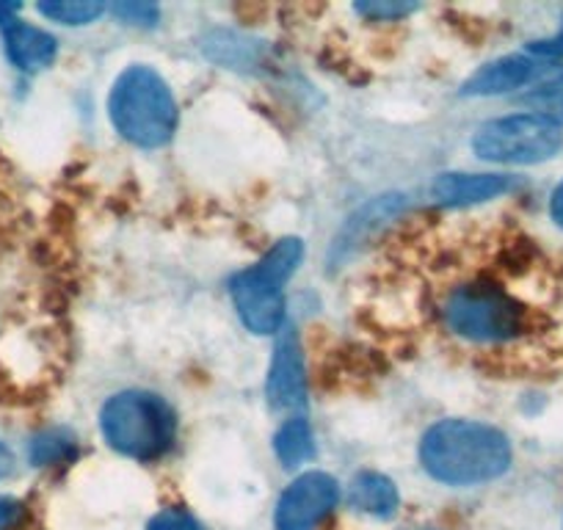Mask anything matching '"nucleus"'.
<instances>
[{"mask_svg":"<svg viewBox=\"0 0 563 530\" xmlns=\"http://www.w3.org/2000/svg\"><path fill=\"white\" fill-rule=\"evenodd\" d=\"M420 462L434 481L473 486L495 481L511 467L506 434L473 420H442L422 437Z\"/></svg>","mask_w":563,"mask_h":530,"instance_id":"1","label":"nucleus"},{"mask_svg":"<svg viewBox=\"0 0 563 530\" xmlns=\"http://www.w3.org/2000/svg\"><path fill=\"white\" fill-rule=\"evenodd\" d=\"M20 12V7L18 3H0V25H3V29H7V25H12L14 23V14Z\"/></svg>","mask_w":563,"mask_h":530,"instance_id":"23","label":"nucleus"},{"mask_svg":"<svg viewBox=\"0 0 563 530\" xmlns=\"http://www.w3.org/2000/svg\"><path fill=\"white\" fill-rule=\"evenodd\" d=\"M349 503L371 517H393L398 508V489L382 473H360L349 486Z\"/></svg>","mask_w":563,"mask_h":530,"instance_id":"12","label":"nucleus"},{"mask_svg":"<svg viewBox=\"0 0 563 530\" xmlns=\"http://www.w3.org/2000/svg\"><path fill=\"white\" fill-rule=\"evenodd\" d=\"M102 3L95 0H53V3H40V14L47 20H56L64 25H86L102 14Z\"/></svg>","mask_w":563,"mask_h":530,"instance_id":"16","label":"nucleus"},{"mask_svg":"<svg viewBox=\"0 0 563 530\" xmlns=\"http://www.w3.org/2000/svg\"><path fill=\"white\" fill-rule=\"evenodd\" d=\"M530 56L541 58V62H550V58L563 56V34L550 42H533V45H530Z\"/></svg>","mask_w":563,"mask_h":530,"instance_id":"21","label":"nucleus"},{"mask_svg":"<svg viewBox=\"0 0 563 530\" xmlns=\"http://www.w3.org/2000/svg\"><path fill=\"white\" fill-rule=\"evenodd\" d=\"M511 188L514 180L503 175H442L431 188V197L445 208H464L503 197Z\"/></svg>","mask_w":563,"mask_h":530,"instance_id":"10","label":"nucleus"},{"mask_svg":"<svg viewBox=\"0 0 563 530\" xmlns=\"http://www.w3.org/2000/svg\"><path fill=\"white\" fill-rule=\"evenodd\" d=\"M544 62L536 56H506L481 67L467 84L462 86L464 97H495L517 91L533 84L544 73Z\"/></svg>","mask_w":563,"mask_h":530,"instance_id":"9","label":"nucleus"},{"mask_svg":"<svg viewBox=\"0 0 563 530\" xmlns=\"http://www.w3.org/2000/svg\"><path fill=\"white\" fill-rule=\"evenodd\" d=\"M340 500V484L327 473H305L276 503V530H316Z\"/></svg>","mask_w":563,"mask_h":530,"instance_id":"7","label":"nucleus"},{"mask_svg":"<svg viewBox=\"0 0 563 530\" xmlns=\"http://www.w3.org/2000/svg\"><path fill=\"white\" fill-rule=\"evenodd\" d=\"M563 147V128L539 113H514L481 124L473 139L478 158L492 164H544Z\"/></svg>","mask_w":563,"mask_h":530,"instance_id":"6","label":"nucleus"},{"mask_svg":"<svg viewBox=\"0 0 563 530\" xmlns=\"http://www.w3.org/2000/svg\"><path fill=\"white\" fill-rule=\"evenodd\" d=\"M12 464H14L12 453H9V448L0 442V478H7L9 470H12Z\"/></svg>","mask_w":563,"mask_h":530,"instance_id":"24","label":"nucleus"},{"mask_svg":"<svg viewBox=\"0 0 563 530\" xmlns=\"http://www.w3.org/2000/svg\"><path fill=\"white\" fill-rule=\"evenodd\" d=\"M522 102L530 108V113H539V117L563 124V73L533 86L522 97Z\"/></svg>","mask_w":563,"mask_h":530,"instance_id":"15","label":"nucleus"},{"mask_svg":"<svg viewBox=\"0 0 563 530\" xmlns=\"http://www.w3.org/2000/svg\"><path fill=\"white\" fill-rule=\"evenodd\" d=\"M448 329L470 343H508L525 332V310L503 288L486 283L451 290L442 307Z\"/></svg>","mask_w":563,"mask_h":530,"instance_id":"5","label":"nucleus"},{"mask_svg":"<svg viewBox=\"0 0 563 530\" xmlns=\"http://www.w3.org/2000/svg\"><path fill=\"white\" fill-rule=\"evenodd\" d=\"M550 213H552V221H555L558 227H563V183L555 188V194H552Z\"/></svg>","mask_w":563,"mask_h":530,"instance_id":"22","label":"nucleus"},{"mask_svg":"<svg viewBox=\"0 0 563 530\" xmlns=\"http://www.w3.org/2000/svg\"><path fill=\"white\" fill-rule=\"evenodd\" d=\"M268 401L279 412H294V409L305 407L307 401L305 360H301L299 332L294 327H288V323L279 329L274 360H271Z\"/></svg>","mask_w":563,"mask_h":530,"instance_id":"8","label":"nucleus"},{"mask_svg":"<svg viewBox=\"0 0 563 530\" xmlns=\"http://www.w3.org/2000/svg\"><path fill=\"white\" fill-rule=\"evenodd\" d=\"M56 40L47 31L25 23L7 25V53L14 67L25 69V73H36V69L47 67L56 58Z\"/></svg>","mask_w":563,"mask_h":530,"instance_id":"11","label":"nucleus"},{"mask_svg":"<svg viewBox=\"0 0 563 530\" xmlns=\"http://www.w3.org/2000/svg\"><path fill=\"white\" fill-rule=\"evenodd\" d=\"M100 431L108 445L122 456L153 462L175 442V412L158 395L128 389L113 395L102 407Z\"/></svg>","mask_w":563,"mask_h":530,"instance_id":"3","label":"nucleus"},{"mask_svg":"<svg viewBox=\"0 0 563 530\" xmlns=\"http://www.w3.org/2000/svg\"><path fill=\"white\" fill-rule=\"evenodd\" d=\"M75 437L64 429H51L42 431V434L34 437L31 442V462L36 467H51V464L69 462L75 456Z\"/></svg>","mask_w":563,"mask_h":530,"instance_id":"14","label":"nucleus"},{"mask_svg":"<svg viewBox=\"0 0 563 530\" xmlns=\"http://www.w3.org/2000/svg\"><path fill=\"white\" fill-rule=\"evenodd\" d=\"M415 3H389V0H373V3H360L356 12L371 20H398L415 12Z\"/></svg>","mask_w":563,"mask_h":530,"instance_id":"17","label":"nucleus"},{"mask_svg":"<svg viewBox=\"0 0 563 530\" xmlns=\"http://www.w3.org/2000/svg\"><path fill=\"white\" fill-rule=\"evenodd\" d=\"M113 12L119 20H128L135 25H153L158 18V7H150V3H117Z\"/></svg>","mask_w":563,"mask_h":530,"instance_id":"19","label":"nucleus"},{"mask_svg":"<svg viewBox=\"0 0 563 530\" xmlns=\"http://www.w3.org/2000/svg\"><path fill=\"white\" fill-rule=\"evenodd\" d=\"M276 459H279L285 467H299V464L310 462L316 456V440H312V429L307 426V420L294 418L276 431Z\"/></svg>","mask_w":563,"mask_h":530,"instance_id":"13","label":"nucleus"},{"mask_svg":"<svg viewBox=\"0 0 563 530\" xmlns=\"http://www.w3.org/2000/svg\"><path fill=\"white\" fill-rule=\"evenodd\" d=\"M147 530H199V522L183 508H164L161 514H155Z\"/></svg>","mask_w":563,"mask_h":530,"instance_id":"18","label":"nucleus"},{"mask_svg":"<svg viewBox=\"0 0 563 530\" xmlns=\"http://www.w3.org/2000/svg\"><path fill=\"white\" fill-rule=\"evenodd\" d=\"M113 124L139 147H161L177 128V102L169 84L150 67H130L113 84L108 100Z\"/></svg>","mask_w":563,"mask_h":530,"instance_id":"2","label":"nucleus"},{"mask_svg":"<svg viewBox=\"0 0 563 530\" xmlns=\"http://www.w3.org/2000/svg\"><path fill=\"white\" fill-rule=\"evenodd\" d=\"M23 517V506L14 497H0V530L18 525V519Z\"/></svg>","mask_w":563,"mask_h":530,"instance_id":"20","label":"nucleus"},{"mask_svg":"<svg viewBox=\"0 0 563 530\" xmlns=\"http://www.w3.org/2000/svg\"><path fill=\"white\" fill-rule=\"evenodd\" d=\"M301 257V241L282 238L260 263L232 279V301L249 332L274 334L285 327V285L299 268Z\"/></svg>","mask_w":563,"mask_h":530,"instance_id":"4","label":"nucleus"}]
</instances>
